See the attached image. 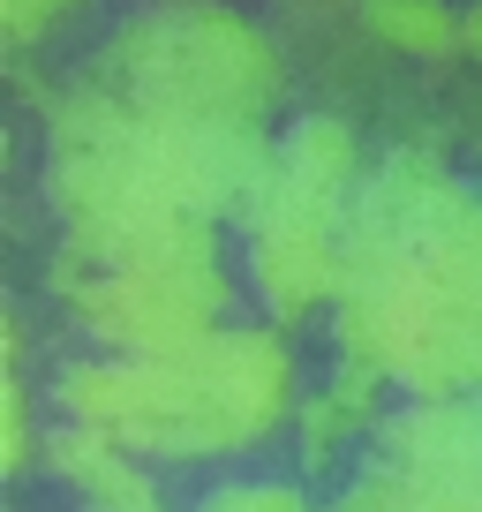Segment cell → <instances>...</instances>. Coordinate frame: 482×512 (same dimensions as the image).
I'll return each instance as SVG.
<instances>
[{"mask_svg": "<svg viewBox=\"0 0 482 512\" xmlns=\"http://www.w3.org/2000/svg\"><path fill=\"white\" fill-rule=\"evenodd\" d=\"M272 46L226 8H159L53 106L46 189L91 264L211 256V219L264 174Z\"/></svg>", "mask_w": 482, "mask_h": 512, "instance_id": "obj_1", "label": "cell"}, {"mask_svg": "<svg viewBox=\"0 0 482 512\" xmlns=\"http://www.w3.org/2000/svg\"><path fill=\"white\" fill-rule=\"evenodd\" d=\"M347 309L407 369L482 362V204L422 159L362 181L347 234Z\"/></svg>", "mask_w": 482, "mask_h": 512, "instance_id": "obj_2", "label": "cell"}, {"mask_svg": "<svg viewBox=\"0 0 482 512\" xmlns=\"http://www.w3.org/2000/svg\"><path fill=\"white\" fill-rule=\"evenodd\" d=\"M354 204H362V151L339 121H302L264 159L249 189V264L279 309H302L332 287Z\"/></svg>", "mask_w": 482, "mask_h": 512, "instance_id": "obj_3", "label": "cell"}, {"mask_svg": "<svg viewBox=\"0 0 482 512\" xmlns=\"http://www.w3.org/2000/svg\"><path fill=\"white\" fill-rule=\"evenodd\" d=\"M83 302H91V324L166 347V339L204 332V317L226 302V279L211 256H151V264H113Z\"/></svg>", "mask_w": 482, "mask_h": 512, "instance_id": "obj_4", "label": "cell"}, {"mask_svg": "<svg viewBox=\"0 0 482 512\" xmlns=\"http://www.w3.org/2000/svg\"><path fill=\"white\" fill-rule=\"evenodd\" d=\"M370 23H377L385 38H400V46H422V53L452 46V16L437 8V0H377Z\"/></svg>", "mask_w": 482, "mask_h": 512, "instance_id": "obj_5", "label": "cell"}, {"mask_svg": "<svg viewBox=\"0 0 482 512\" xmlns=\"http://www.w3.org/2000/svg\"><path fill=\"white\" fill-rule=\"evenodd\" d=\"M46 8H68V0H8V23H16V38L38 31V23H46Z\"/></svg>", "mask_w": 482, "mask_h": 512, "instance_id": "obj_6", "label": "cell"}]
</instances>
